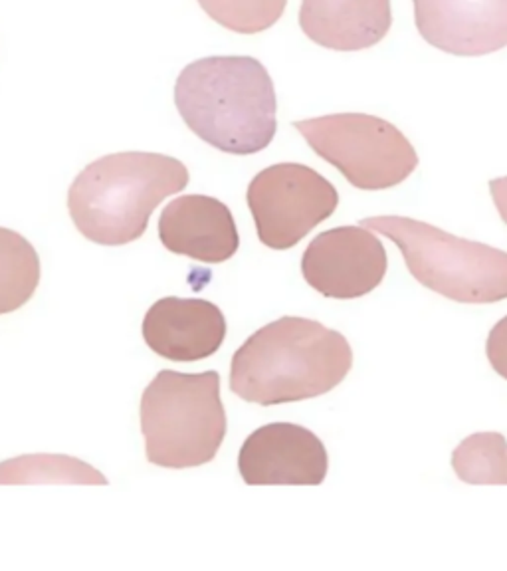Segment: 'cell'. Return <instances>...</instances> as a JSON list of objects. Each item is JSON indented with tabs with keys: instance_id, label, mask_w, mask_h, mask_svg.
<instances>
[{
	"instance_id": "cell-1",
	"label": "cell",
	"mask_w": 507,
	"mask_h": 571,
	"mask_svg": "<svg viewBox=\"0 0 507 571\" xmlns=\"http://www.w3.org/2000/svg\"><path fill=\"white\" fill-rule=\"evenodd\" d=\"M343 333L307 318L286 316L252 333L230 363V389L264 407L325 395L351 371Z\"/></svg>"
},
{
	"instance_id": "cell-2",
	"label": "cell",
	"mask_w": 507,
	"mask_h": 571,
	"mask_svg": "<svg viewBox=\"0 0 507 571\" xmlns=\"http://www.w3.org/2000/svg\"><path fill=\"white\" fill-rule=\"evenodd\" d=\"M174 106L194 135L230 155H254L276 135L278 101L266 66L250 56H208L174 84Z\"/></svg>"
},
{
	"instance_id": "cell-3",
	"label": "cell",
	"mask_w": 507,
	"mask_h": 571,
	"mask_svg": "<svg viewBox=\"0 0 507 571\" xmlns=\"http://www.w3.org/2000/svg\"><path fill=\"white\" fill-rule=\"evenodd\" d=\"M189 184L174 157L145 151L113 153L89 163L67 191V211L87 240L121 246L141 238L149 216Z\"/></svg>"
},
{
	"instance_id": "cell-4",
	"label": "cell",
	"mask_w": 507,
	"mask_h": 571,
	"mask_svg": "<svg viewBox=\"0 0 507 571\" xmlns=\"http://www.w3.org/2000/svg\"><path fill=\"white\" fill-rule=\"evenodd\" d=\"M141 433L153 465L191 468L211 462L226 436L221 375L159 371L141 397Z\"/></svg>"
},
{
	"instance_id": "cell-5",
	"label": "cell",
	"mask_w": 507,
	"mask_h": 571,
	"mask_svg": "<svg viewBox=\"0 0 507 571\" xmlns=\"http://www.w3.org/2000/svg\"><path fill=\"white\" fill-rule=\"evenodd\" d=\"M361 226L391 238L424 288L459 304L507 298V252L408 216H369Z\"/></svg>"
},
{
	"instance_id": "cell-6",
	"label": "cell",
	"mask_w": 507,
	"mask_h": 571,
	"mask_svg": "<svg viewBox=\"0 0 507 571\" xmlns=\"http://www.w3.org/2000/svg\"><path fill=\"white\" fill-rule=\"evenodd\" d=\"M307 145L361 191L401 184L418 167L412 143L386 119L369 113H333L294 123Z\"/></svg>"
},
{
	"instance_id": "cell-7",
	"label": "cell",
	"mask_w": 507,
	"mask_h": 571,
	"mask_svg": "<svg viewBox=\"0 0 507 571\" xmlns=\"http://www.w3.org/2000/svg\"><path fill=\"white\" fill-rule=\"evenodd\" d=\"M260 243L287 250L335 213L339 194L316 169L299 163L260 171L246 193Z\"/></svg>"
},
{
	"instance_id": "cell-8",
	"label": "cell",
	"mask_w": 507,
	"mask_h": 571,
	"mask_svg": "<svg viewBox=\"0 0 507 571\" xmlns=\"http://www.w3.org/2000/svg\"><path fill=\"white\" fill-rule=\"evenodd\" d=\"M383 243L364 226H339L316 236L303 252L306 282L333 300L367 296L386 274Z\"/></svg>"
},
{
	"instance_id": "cell-9",
	"label": "cell",
	"mask_w": 507,
	"mask_h": 571,
	"mask_svg": "<svg viewBox=\"0 0 507 571\" xmlns=\"http://www.w3.org/2000/svg\"><path fill=\"white\" fill-rule=\"evenodd\" d=\"M327 466L319 436L291 423L260 426L238 455L240 476L250 486H317L325 480Z\"/></svg>"
},
{
	"instance_id": "cell-10",
	"label": "cell",
	"mask_w": 507,
	"mask_h": 571,
	"mask_svg": "<svg viewBox=\"0 0 507 571\" xmlns=\"http://www.w3.org/2000/svg\"><path fill=\"white\" fill-rule=\"evenodd\" d=\"M420 36L454 56H486L507 46V0H412Z\"/></svg>"
},
{
	"instance_id": "cell-11",
	"label": "cell",
	"mask_w": 507,
	"mask_h": 571,
	"mask_svg": "<svg viewBox=\"0 0 507 571\" xmlns=\"http://www.w3.org/2000/svg\"><path fill=\"white\" fill-rule=\"evenodd\" d=\"M159 238L172 254L206 264L230 260L240 246L230 209L206 194H182L167 204L159 218Z\"/></svg>"
},
{
	"instance_id": "cell-12",
	"label": "cell",
	"mask_w": 507,
	"mask_h": 571,
	"mask_svg": "<svg viewBox=\"0 0 507 571\" xmlns=\"http://www.w3.org/2000/svg\"><path fill=\"white\" fill-rule=\"evenodd\" d=\"M226 338V320L206 300L163 298L143 320V339L157 355L171 361H201L214 355Z\"/></svg>"
},
{
	"instance_id": "cell-13",
	"label": "cell",
	"mask_w": 507,
	"mask_h": 571,
	"mask_svg": "<svg viewBox=\"0 0 507 571\" xmlns=\"http://www.w3.org/2000/svg\"><path fill=\"white\" fill-rule=\"evenodd\" d=\"M393 24L391 0H301L299 26L323 48L357 52L379 44Z\"/></svg>"
},
{
	"instance_id": "cell-14",
	"label": "cell",
	"mask_w": 507,
	"mask_h": 571,
	"mask_svg": "<svg viewBox=\"0 0 507 571\" xmlns=\"http://www.w3.org/2000/svg\"><path fill=\"white\" fill-rule=\"evenodd\" d=\"M0 484H97L107 478L94 466L66 455H24L0 462Z\"/></svg>"
},
{
	"instance_id": "cell-15",
	"label": "cell",
	"mask_w": 507,
	"mask_h": 571,
	"mask_svg": "<svg viewBox=\"0 0 507 571\" xmlns=\"http://www.w3.org/2000/svg\"><path fill=\"white\" fill-rule=\"evenodd\" d=\"M40 282V258L34 246L0 226V316L22 308Z\"/></svg>"
},
{
	"instance_id": "cell-16",
	"label": "cell",
	"mask_w": 507,
	"mask_h": 571,
	"mask_svg": "<svg viewBox=\"0 0 507 571\" xmlns=\"http://www.w3.org/2000/svg\"><path fill=\"white\" fill-rule=\"evenodd\" d=\"M452 466L466 484H507V440L499 433H476L452 453Z\"/></svg>"
},
{
	"instance_id": "cell-17",
	"label": "cell",
	"mask_w": 507,
	"mask_h": 571,
	"mask_svg": "<svg viewBox=\"0 0 507 571\" xmlns=\"http://www.w3.org/2000/svg\"><path fill=\"white\" fill-rule=\"evenodd\" d=\"M199 4L230 32L258 34L282 18L287 0H199Z\"/></svg>"
},
{
	"instance_id": "cell-18",
	"label": "cell",
	"mask_w": 507,
	"mask_h": 571,
	"mask_svg": "<svg viewBox=\"0 0 507 571\" xmlns=\"http://www.w3.org/2000/svg\"><path fill=\"white\" fill-rule=\"evenodd\" d=\"M486 353L494 371L507 379V316L503 320H499L489 331Z\"/></svg>"
},
{
	"instance_id": "cell-19",
	"label": "cell",
	"mask_w": 507,
	"mask_h": 571,
	"mask_svg": "<svg viewBox=\"0 0 507 571\" xmlns=\"http://www.w3.org/2000/svg\"><path fill=\"white\" fill-rule=\"evenodd\" d=\"M489 191H491V196H494V203H496V209H498L499 216H501L503 223L507 224V177L494 179V181L489 183Z\"/></svg>"
}]
</instances>
